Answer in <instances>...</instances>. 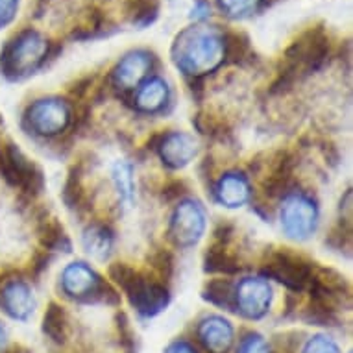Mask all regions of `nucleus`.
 <instances>
[{"label": "nucleus", "mask_w": 353, "mask_h": 353, "mask_svg": "<svg viewBox=\"0 0 353 353\" xmlns=\"http://www.w3.org/2000/svg\"><path fill=\"white\" fill-rule=\"evenodd\" d=\"M219 192L222 202H226L230 208H237L248 196V185H246V181L243 178L232 174V176H228V178L222 180V183L219 187Z\"/></svg>", "instance_id": "13"}, {"label": "nucleus", "mask_w": 353, "mask_h": 353, "mask_svg": "<svg viewBox=\"0 0 353 353\" xmlns=\"http://www.w3.org/2000/svg\"><path fill=\"white\" fill-rule=\"evenodd\" d=\"M65 239L63 228L59 226L56 219H45L41 222V241L48 248H56Z\"/></svg>", "instance_id": "18"}, {"label": "nucleus", "mask_w": 353, "mask_h": 353, "mask_svg": "<svg viewBox=\"0 0 353 353\" xmlns=\"http://www.w3.org/2000/svg\"><path fill=\"white\" fill-rule=\"evenodd\" d=\"M167 99V89H165V83L161 80H152L148 81L139 93V108L143 110H157L159 105L165 102Z\"/></svg>", "instance_id": "16"}, {"label": "nucleus", "mask_w": 353, "mask_h": 353, "mask_svg": "<svg viewBox=\"0 0 353 353\" xmlns=\"http://www.w3.org/2000/svg\"><path fill=\"white\" fill-rule=\"evenodd\" d=\"M209 294H205L208 300H211L213 303H219V305H224L228 303V296H230V287L224 281H214V283L209 285Z\"/></svg>", "instance_id": "21"}, {"label": "nucleus", "mask_w": 353, "mask_h": 353, "mask_svg": "<svg viewBox=\"0 0 353 353\" xmlns=\"http://www.w3.org/2000/svg\"><path fill=\"white\" fill-rule=\"evenodd\" d=\"M45 54H47V45L41 39V35L32 32V30H26L8 45L4 54H2L0 65L4 67L8 76L17 78V74H21V72H28L30 69H35V65L39 63Z\"/></svg>", "instance_id": "3"}, {"label": "nucleus", "mask_w": 353, "mask_h": 353, "mask_svg": "<svg viewBox=\"0 0 353 353\" xmlns=\"http://www.w3.org/2000/svg\"><path fill=\"white\" fill-rule=\"evenodd\" d=\"M239 353H268V347L259 335H250L248 339L241 344Z\"/></svg>", "instance_id": "24"}, {"label": "nucleus", "mask_w": 353, "mask_h": 353, "mask_svg": "<svg viewBox=\"0 0 353 353\" xmlns=\"http://www.w3.org/2000/svg\"><path fill=\"white\" fill-rule=\"evenodd\" d=\"M208 270L213 272H235L237 270V263L233 259L232 255H228L224 250L220 248H211L208 252Z\"/></svg>", "instance_id": "17"}, {"label": "nucleus", "mask_w": 353, "mask_h": 353, "mask_svg": "<svg viewBox=\"0 0 353 353\" xmlns=\"http://www.w3.org/2000/svg\"><path fill=\"white\" fill-rule=\"evenodd\" d=\"M303 353H339L336 346L330 339L325 336H314L313 341H309Z\"/></svg>", "instance_id": "22"}, {"label": "nucleus", "mask_w": 353, "mask_h": 353, "mask_svg": "<svg viewBox=\"0 0 353 353\" xmlns=\"http://www.w3.org/2000/svg\"><path fill=\"white\" fill-rule=\"evenodd\" d=\"M4 344H6V333H4V330L0 327V350L4 347Z\"/></svg>", "instance_id": "27"}, {"label": "nucleus", "mask_w": 353, "mask_h": 353, "mask_svg": "<svg viewBox=\"0 0 353 353\" xmlns=\"http://www.w3.org/2000/svg\"><path fill=\"white\" fill-rule=\"evenodd\" d=\"M43 330L54 342H59V344L65 342V339H67V314H65L63 307L56 305V303L48 307Z\"/></svg>", "instance_id": "14"}, {"label": "nucleus", "mask_w": 353, "mask_h": 353, "mask_svg": "<svg viewBox=\"0 0 353 353\" xmlns=\"http://www.w3.org/2000/svg\"><path fill=\"white\" fill-rule=\"evenodd\" d=\"M285 230L290 237L305 239L314 230V208L305 198L294 196L285 203L283 209Z\"/></svg>", "instance_id": "5"}, {"label": "nucleus", "mask_w": 353, "mask_h": 353, "mask_svg": "<svg viewBox=\"0 0 353 353\" xmlns=\"http://www.w3.org/2000/svg\"><path fill=\"white\" fill-rule=\"evenodd\" d=\"M239 303L241 311L250 319H259L267 313L270 305V289L267 283L257 281V279H248L241 285L239 289Z\"/></svg>", "instance_id": "7"}, {"label": "nucleus", "mask_w": 353, "mask_h": 353, "mask_svg": "<svg viewBox=\"0 0 353 353\" xmlns=\"http://www.w3.org/2000/svg\"><path fill=\"white\" fill-rule=\"evenodd\" d=\"M15 2L17 0H0V24L8 23L15 12Z\"/></svg>", "instance_id": "25"}, {"label": "nucleus", "mask_w": 353, "mask_h": 353, "mask_svg": "<svg viewBox=\"0 0 353 353\" xmlns=\"http://www.w3.org/2000/svg\"><path fill=\"white\" fill-rule=\"evenodd\" d=\"M257 0H220L222 8L230 12V15H241V13L248 12L250 8L255 6Z\"/></svg>", "instance_id": "23"}, {"label": "nucleus", "mask_w": 353, "mask_h": 353, "mask_svg": "<svg viewBox=\"0 0 353 353\" xmlns=\"http://www.w3.org/2000/svg\"><path fill=\"white\" fill-rule=\"evenodd\" d=\"M200 336L209 352L226 353L232 344V325L222 319H209L200 327Z\"/></svg>", "instance_id": "8"}, {"label": "nucleus", "mask_w": 353, "mask_h": 353, "mask_svg": "<svg viewBox=\"0 0 353 353\" xmlns=\"http://www.w3.org/2000/svg\"><path fill=\"white\" fill-rule=\"evenodd\" d=\"M2 303L8 313L19 320L28 319V314L34 311V300H32L30 289L24 283L8 285L2 294Z\"/></svg>", "instance_id": "10"}, {"label": "nucleus", "mask_w": 353, "mask_h": 353, "mask_svg": "<svg viewBox=\"0 0 353 353\" xmlns=\"http://www.w3.org/2000/svg\"><path fill=\"white\" fill-rule=\"evenodd\" d=\"M152 263H154V268L161 278H170V274H172V257H170L168 252L161 250V252L154 254Z\"/></svg>", "instance_id": "20"}, {"label": "nucleus", "mask_w": 353, "mask_h": 353, "mask_svg": "<svg viewBox=\"0 0 353 353\" xmlns=\"http://www.w3.org/2000/svg\"><path fill=\"white\" fill-rule=\"evenodd\" d=\"M150 65V59H148V54L145 52H135L130 54L126 58L122 59V63L119 65L117 69V80L119 83H124L126 87L137 83L141 76L145 74L146 69Z\"/></svg>", "instance_id": "12"}, {"label": "nucleus", "mask_w": 353, "mask_h": 353, "mask_svg": "<svg viewBox=\"0 0 353 353\" xmlns=\"http://www.w3.org/2000/svg\"><path fill=\"white\" fill-rule=\"evenodd\" d=\"M65 290L72 296H85L89 292H93L94 287H99V279L89 268L83 265H72L67 268L63 278Z\"/></svg>", "instance_id": "11"}, {"label": "nucleus", "mask_w": 353, "mask_h": 353, "mask_svg": "<svg viewBox=\"0 0 353 353\" xmlns=\"http://www.w3.org/2000/svg\"><path fill=\"white\" fill-rule=\"evenodd\" d=\"M85 248L89 254H93L99 259H104L110 255L111 250V237L105 233L104 228H91L87 230L85 237H83Z\"/></svg>", "instance_id": "15"}, {"label": "nucleus", "mask_w": 353, "mask_h": 353, "mask_svg": "<svg viewBox=\"0 0 353 353\" xmlns=\"http://www.w3.org/2000/svg\"><path fill=\"white\" fill-rule=\"evenodd\" d=\"M167 353H196V352H194L189 344H185V342H176V344H172V346L168 347Z\"/></svg>", "instance_id": "26"}, {"label": "nucleus", "mask_w": 353, "mask_h": 353, "mask_svg": "<svg viewBox=\"0 0 353 353\" xmlns=\"http://www.w3.org/2000/svg\"><path fill=\"white\" fill-rule=\"evenodd\" d=\"M8 353H19V352H17V350H13V352H8Z\"/></svg>", "instance_id": "28"}, {"label": "nucleus", "mask_w": 353, "mask_h": 353, "mask_svg": "<svg viewBox=\"0 0 353 353\" xmlns=\"http://www.w3.org/2000/svg\"><path fill=\"white\" fill-rule=\"evenodd\" d=\"M113 176H115L119 194L128 202L132 198V170H130V165H126V163H117Z\"/></svg>", "instance_id": "19"}, {"label": "nucleus", "mask_w": 353, "mask_h": 353, "mask_svg": "<svg viewBox=\"0 0 353 353\" xmlns=\"http://www.w3.org/2000/svg\"><path fill=\"white\" fill-rule=\"evenodd\" d=\"M203 230L202 209L196 203H183L174 216L172 233L180 244H192Z\"/></svg>", "instance_id": "6"}, {"label": "nucleus", "mask_w": 353, "mask_h": 353, "mask_svg": "<svg viewBox=\"0 0 353 353\" xmlns=\"http://www.w3.org/2000/svg\"><path fill=\"white\" fill-rule=\"evenodd\" d=\"M330 48V41L320 28L309 30L301 35L300 39L292 43L287 50L283 61V70L279 72V80L274 83V91L283 89V85H290L300 76L309 74L311 70L319 69L325 59Z\"/></svg>", "instance_id": "1"}, {"label": "nucleus", "mask_w": 353, "mask_h": 353, "mask_svg": "<svg viewBox=\"0 0 353 353\" xmlns=\"http://www.w3.org/2000/svg\"><path fill=\"white\" fill-rule=\"evenodd\" d=\"M178 65L194 74V70H208L216 67L222 56V41L208 30H189L176 41Z\"/></svg>", "instance_id": "2"}, {"label": "nucleus", "mask_w": 353, "mask_h": 353, "mask_svg": "<svg viewBox=\"0 0 353 353\" xmlns=\"http://www.w3.org/2000/svg\"><path fill=\"white\" fill-rule=\"evenodd\" d=\"M30 121L39 130V134H56L59 128L65 126L67 122V113L63 105L54 104V102H43L32 108V117Z\"/></svg>", "instance_id": "9"}, {"label": "nucleus", "mask_w": 353, "mask_h": 353, "mask_svg": "<svg viewBox=\"0 0 353 353\" xmlns=\"http://www.w3.org/2000/svg\"><path fill=\"white\" fill-rule=\"evenodd\" d=\"M267 272L294 290L305 289L307 285L313 281V270L309 267V263L290 252H276L270 255Z\"/></svg>", "instance_id": "4"}]
</instances>
